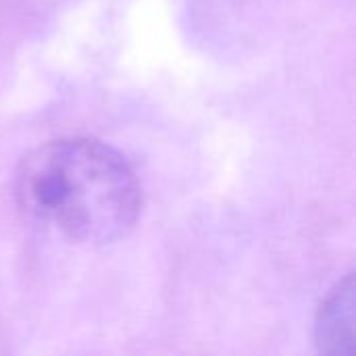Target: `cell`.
I'll return each instance as SVG.
<instances>
[{"instance_id": "1", "label": "cell", "mask_w": 356, "mask_h": 356, "mask_svg": "<svg viewBox=\"0 0 356 356\" xmlns=\"http://www.w3.org/2000/svg\"><path fill=\"white\" fill-rule=\"evenodd\" d=\"M25 217L77 244L125 238L142 213V188L129 163L108 144L65 138L31 150L15 175Z\"/></svg>"}, {"instance_id": "2", "label": "cell", "mask_w": 356, "mask_h": 356, "mask_svg": "<svg viewBox=\"0 0 356 356\" xmlns=\"http://www.w3.org/2000/svg\"><path fill=\"white\" fill-rule=\"evenodd\" d=\"M355 325V284L353 277L340 282L325 298L317 319L319 356H353Z\"/></svg>"}]
</instances>
